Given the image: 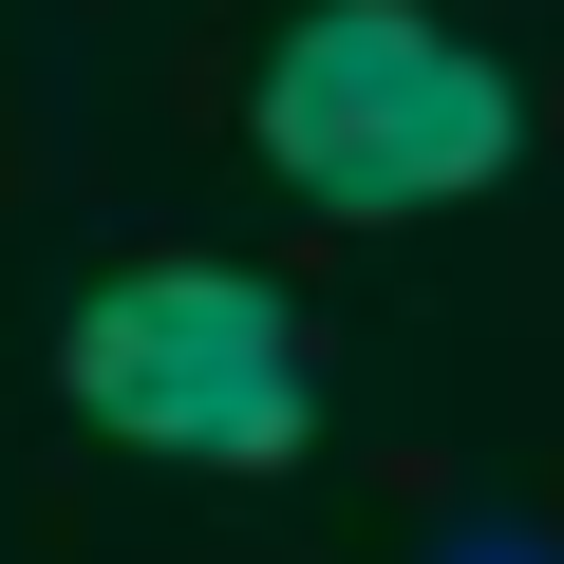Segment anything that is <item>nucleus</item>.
<instances>
[{
	"label": "nucleus",
	"instance_id": "1",
	"mask_svg": "<svg viewBox=\"0 0 564 564\" xmlns=\"http://www.w3.org/2000/svg\"><path fill=\"white\" fill-rule=\"evenodd\" d=\"M245 113H263V170L282 188L358 207V226L452 207V188H508V151H527V76L470 57L452 20H414V0H321V20H282V57H263Z\"/></svg>",
	"mask_w": 564,
	"mask_h": 564
},
{
	"label": "nucleus",
	"instance_id": "2",
	"mask_svg": "<svg viewBox=\"0 0 564 564\" xmlns=\"http://www.w3.org/2000/svg\"><path fill=\"white\" fill-rule=\"evenodd\" d=\"M57 377H76V414L113 452H170V470H282L321 433L302 321L245 263H113L76 302V339H57Z\"/></svg>",
	"mask_w": 564,
	"mask_h": 564
},
{
	"label": "nucleus",
	"instance_id": "3",
	"mask_svg": "<svg viewBox=\"0 0 564 564\" xmlns=\"http://www.w3.org/2000/svg\"><path fill=\"white\" fill-rule=\"evenodd\" d=\"M433 564H564V545H545V527H452Z\"/></svg>",
	"mask_w": 564,
	"mask_h": 564
}]
</instances>
